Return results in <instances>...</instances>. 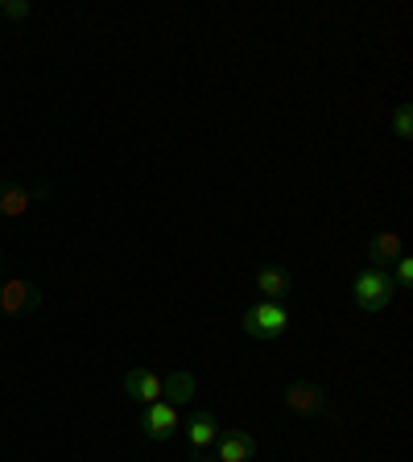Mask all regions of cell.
<instances>
[{"label": "cell", "mask_w": 413, "mask_h": 462, "mask_svg": "<svg viewBox=\"0 0 413 462\" xmlns=\"http://www.w3.org/2000/svg\"><path fill=\"white\" fill-rule=\"evenodd\" d=\"M289 330V310L286 301H265L260 298L257 306L244 310V335L249 338H260V343H269V338H281Z\"/></svg>", "instance_id": "cell-1"}, {"label": "cell", "mask_w": 413, "mask_h": 462, "mask_svg": "<svg viewBox=\"0 0 413 462\" xmlns=\"http://www.w3.org/2000/svg\"><path fill=\"white\" fill-rule=\"evenodd\" d=\"M352 293H356V310H364V314H380V310L393 301L397 289H393V277H389V269H376V264H368V269L356 277Z\"/></svg>", "instance_id": "cell-2"}, {"label": "cell", "mask_w": 413, "mask_h": 462, "mask_svg": "<svg viewBox=\"0 0 413 462\" xmlns=\"http://www.w3.org/2000/svg\"><path fill=\"white\" fill-rule=\"evenodd\" d=\"M42 306V289L25 277L0 281V314L5 318H25Z\"/></svg>", "instance_id": "cell-3"}, {"label": "cell", "mask_w": 413, "mask_h": 462, "mask_svg": "<svg viewBox=\"0 0 413 462\" xmlns=\"http://www.w3.org/2000/svg\"><path fill=\"white\" fill-rule=\"evenodd\" d=\"M286 409L298 417H327L331 413V396L323 384H310V380H298V384L286 388Z\"/></svg>", "instance_id": "cell-4"}, {"label": "cell", "mask_w": 413, "mask_h": 462, "mask_svg": "<svg viewBox=\"0 0 413 462\" xmlns=\"http://www.w3.org/2000/svg\"><path fill=\"white\" fill-rule=\"evenodd\" d=\"M183 430V417H178V409L165 401H154L141 409V433L149 438V442H170L174 433Z\"/></svg>", "instance_id": "cell-5"}, {"label": "cell", "mask_w": 413, "mask_h": 462, "mask_svg": "<svg viewBox=\"0 0 413 462\" xmlns=\"http://www.w3.org/2000/svg\"><path fill=\"white\" fill-rule=\"evenodd\" d=\"M50 194V186H38V190H25V186L17 182H5L0 178V219H21V215L33 207V202H42Z\"/></svg>", "instance_id": "cell-6"}, {"label": "cell", "mask_w": 413, "mask_h": 462, "mask_svg": "<svg viewBox=\"0 0 413 462\" xmlns=\"http://www.w3.org/2000/svg\"><path fill=\"white\" fill-rule=\"evenodd\" d=\"M215 450H220L215 462H252V454H257V438H252L249 430H220Z\"/></svg>", "instance_id": "cell-7"}, {"label": "cell", "mask_w": 413, "mask_h": 462, "mask_svg": "<svg viewBox=\"0 0 413 462\" xmlns=\"http://www.w3.org/2000/svg\"><path fill=\"white\" fill-rule=\"evenodd\" d=\"M125 393L133 396L136 404H154V401H162V380H157V372L136 364L125 372Z\"/></svg>", "instance_id": "cell-8"}, {"label": "cell", "mask_w": 413, "mask_h": 462, "mask_svg": "<svg viewBox=\"0 0 413 462\" xmlns=\"http://www.w3.org/2000/svg\"><path fill=\"white\" fill-rule=\"evenodd\" d=\"M183 430H186V442H191L194 454H207L215 446V438H220V421H215V413H207V409L191 413V421H186Z\"/></svg>", "instance_id": "cell-9"}, {"label": "cell", "mask_w": 413, "mask_h": 462, "mask_svg": "<svg viewBox=\"0 0 413 462\" xmlns=\"http://www.w3.org/2000/svg\"><path fill=\"white\" fill-rule=\"evenodd\" d=\"M194 393H199V380H194L191 372H170L162 380V401L174 404V409H183V404L194 401Z\"/></svg>", "instance_id": "cell-10"}, {"label": "cell", "mask_w": 413, "mask_h": 462, "mask_svg": "<svg viewBox=\"0 0 413 462\" xmlns=\"http://www.w3.org/2000/svg\"><path fill=\"white\" fill-rule=\"evenodd\" d=\"M257 289L265 301H286L289 298V273L281 269V264H265V269L257 273Z\"/></svg>", "instance_id": "cell-11"}, {"label": "cell", "mask_w": 413, "mask_h": 462, "mask_svg": "<svg viewBox=\"0 0 413 462\" xmlns=\"http://www.w3.org/2000/svg\"><path fill=\"white\" fill-rule=\"evenodd\" d=\"M397 256H405V252H401V236H397V231H380V236L368 244V260H372L376 269L393 264Z\"/></svg>", "instance_id": "cell-12"}, {"label": "cell", "mask_w": 413, "mask_h": 462, "mask_svg": "<svg viewBox=\"0 0 413 462\" xmlns=\"http://www.w3.org/2000/svg\"><path fill=\"white\" fill-rule=\"evenodd\" d=\"M393 133L401 136V141H409V136H413V107L409 104H401L393 112Z\"/></svg>", "instance_id": "cell-13"}, {"label": "cell", "mask_w": 413, "mask_h": 462, "mask_svg": "<svg viewBox=\"0 0 413 462\" xmlns=\"http://www.w3.org/2000/svg\"><path fill=\"white\" fill-rule=\"evenodd\" d=\"M409 285H413V260L397 256L393 260V289H409Z\"/></svg>", "instance_id": "cell-14"}, {"label": "cell", "mask_w": 413, "mask_h": 462, "mask_svg": "<svg viewBox=\"0 0 413 462\" xmlns=\"http://www.w3.org/2000/svg\"><path fill=\"white\" fill-rule=\"evenodd\" d=\"M0 13L13 21H25L29 13H33V5H29V0H0Z\"/></svg>", "instance_id": "cell-15"}, {"label": "cell", "mask_w": 413, "mask_h": 462, "mask_svg": "<svg viewBox=\"0 0 413 462\" xmlns=\"http://www.w3.org/2000/svg\"><path fill=\"white\" fill-rule=\"evenodd\" d=\"M0 281H5V252H0Z\"/></svg>", "instance_id": "cell-16"}]
</instances>
